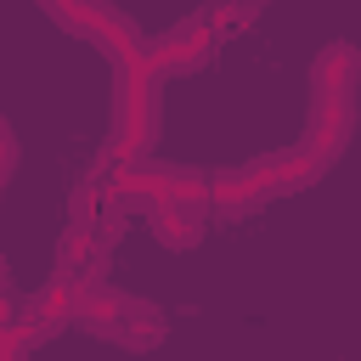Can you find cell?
<instances>
[{
  "label": "cell",
  "mask_w": 361,
  "mask_h": 361,
  "mask_svg": "<svg viewBox=\"0 0 361 361\" xmlns=\"http://www.w3.org/2000/svg\"><path fill=\"white\" fill-rule=\"evenodd\" d=\"M355 85H361V51L350 39H333L310 62V118H305V147L322 169H333L350 147L355 130Z\"/></svg>",
  "instance_id": "1"
},
{
  "label": "cell",
  "mask_w": 361,
  "mask_h": 361,
  "mask_svg": "<svg viewBox=\"0 0 361 361\" xmlns=\"http://www.w3.org/2000/svg\"><path fill=\"white\" fill-rule=\"evenodd\" d=\"M164 130V73L152 68L147 51L118 56L113 62V113H107V141H102V164H130V158H152Z\"/></svg>",
  "instance_id": "2"
},
{
  "label": "cell",
  "mask_w": 361,
  "mask_h": 361,
  "mask_svg": "<svg viewBox=\"0 0 361 361\" xmlns=\"http://www.w3.org/2000/svg\"><path fill=\"white\" fill-rule=\"evenodd\" d=\"M68 299H73V322L90 327L96 338L118 344V350H158L164 333H169V316H164L152 299H135V293L113 288L107 276H79V282H68Z\"/></svg>",
  "instance_id": "3"
},
{
  "label": "cell",
  "mask_w": 361,
  "mask_h": 361,
  "mask_svg": "<svg viewBox=\"0 0 361 361\" xmlns=\"http://www.w3.org/2000/svg\"><path fill=\"white\" fill-rule=\"evenodd\" d=\"M39 11H51V23H56V28H68L73 39H90L107 62L147 51L141 23H135L130 11H118L113 0H39Z\"/></svg>",
  "instance_id": "4"
},
{
  "label": "cell",
  "mask_w": 361,
  "mask_h": 361,
  "mask_svg": "<svg viewBox=\"0 0 361 361\" xmlns=\"http://www.w3.org/2000/svg\"><path fill=\"white\" fill-rule=\"evenodd\" d=\"M197 180H203L197 169H169V164H152V158H130V164H113V175L102 186H107V209L152 220L169 197H180Z\"/></svg>",
  "instance_id": "5"
},
{
  "label": "cell",
  "mask_w": 361,
  "mask_h": 361,
  "mask_svg": "<svg viewBox=\"0 0 361 361\" xmlns=\"http://www.w3.org/2000/svg\"><path fill=\"white\" fill-rule=\"evenodd\" d=\"M214 45H220V34H214L209 11H192V17L169 23L158 39H147V56L164 79H186V73H203L214 62Z\"/></svg>",
  "instance_id": "6"
},
{
  "label": "cell",
  "mask_w": 361,
  "mask_h": 361,
  "mask_svg": "<svg viewBox=\"0 0 361 361\" xmlns=\"http://www.w3.org/2000/svg\"><path fill=\"white\" fill-rule=\"evenodd\" d=\"M209 220H214V197H209V175H203V180H197V186H186L180 197H169L147 226H152V237H158L164 248L186 254V248H197V243H203Z\"/></svg>",
  "instance_id": "7"
},
{
  "label": "cell",
  "mask_w": 361,
  "mask_h": 361,
  "mask_svg": "<svg viewBox=\"0 0 361 361\" xmlns=\"http://www.w3.org/2000/svg\"><path fill=\"white\" fill-rule=\"evenodd\" d=\"M68 322H73V299H68V282L56 276L51 288H39V293L28 299V310H11V316H6V355H23L28 344L62 333Z\"/></svg>",
  "instance_id": "8"
},
{
  "label": "cell",
  "mask_w": 361,
  "mask_h": 361,
  "mask_svg": "<svg viewBox=\"0 0 361 361\" xmlns=\"http://www.w3.org/2000/svg\"><path fill=\"white\" fill-rule=\"evenodd\" d=\"M209 197H214V220H248V214H259L265 203H271V186H265V175L254 169V164H243V169H220V175H209Z\"/></svg>",
  "instance_id": "9"
},
{
  "label": "cell",
  "mask_w": 361,
  "mask_h": 361,
  "mask_svg": "<svg viewBox=\"0 0 361 361\" xmlns=\"http://www.w3.org/2000/svg\"><path fill=\"white\" fill-rule=\"evenodd\" d=\"M254 169L265 175V186H271V197H293V192H305L310 180H322L327 169L310 158V147L299 141V147H282V152H265V158H254Z\"/></svg>",
  "instance_id": "10"
}]
</instances>
